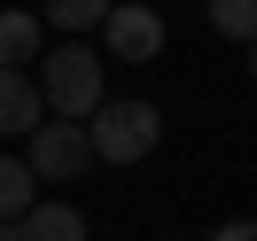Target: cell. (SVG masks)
Segmentation results:
<instances>
[{
    "mask_svg": "<svg viewBox=\"0 0 257 241\" xmlns=\"http://www.w3.org/2000/svg\"><path fill=\"white\" fill-rule=\"evenodd\" d=\"M210 32L234 39V47H249L257 39V0H210Z\"/></svg>",
    "mask_w": 257,
    "mask_h": 241,
    "instance_id": "cell-9",
    "label": "cell"
},
{
    "mask_svg": "<svg viewBox=\"0 0 257 241\" xmlns=\"http://www.w3.org/2000/svg\"><path fill=\"white\" fill-rule=\"evenodd\" d=\"M16 225H24V241H86V218L70 202H32Z\"/></svg>",
    "mask_w": 257,
    "mask_h": 241,
    "instance_id": "cell-7",
    "label": "cell"
},
{
    "mask_svg": "<svg viewBox=\"0 0 257 241\" xmlns=\"http://www.w3.org/2000/svg\"><path fill=\"white\" fill-rule=\"evenodd\" d=\"M39 117H47V101H39V78H32V70H8V63H0V132H32Z\"/></svg>",
    "mask_w": 257,
    "mask_h": 241,
    "instance_id": "cell-5",
    "label": "cell"
},
{
    "mask_svg": "<svg viewBox=\"0 0 257 241\" xmlns=\"http://www.w3.org/2000/svg\"><path fill=\"white\" fill-rule=\"evenodd\" d=\"M210 241H257V218H226V225H218Z\"/></svg>",
    "mask_w": 257,
    "mask_h": 241,
    "instance_id": "cell-11",
    "label": "cell"
},
{
    "mask_svg": "<svg viewBox=\"0 0 257 241\" xmlns=\"http://www.w3.org/2000/svg\"><path fill=\"white\" fill-rule=\"evenodd\" d=\"M39 101H47V117H70V125H86V117L109 101V86H101V55H94V47H78V39H63V47L47 55Z\"/></svg>",
    "mask_w": 257,
    "mask_h": 241,
    "instance_id": "cell-2",
    "label": "cell"
},
{
    "mask_svg": "<svg viewBox=\"0 0 257 241\" xmlns=\"http://www.w3.org/2000/svg\"><path fill=\"white\" fill-rule=\"evenodd\" d=\"M39 47H47V24L24 16V8H8V16H0V63H8V70H32Z\"/></svg>",
    "mask_w": 257,
    "mask_h": 241,
    "instance_id": "cell-6",
    "label": "cell"
},
{
    "mask_svg": "<svg viewBox=\"0 0 257 241\" xmlns=\"http://www.w3.org/2000/svg\"><path fill=\"white\" fill-rule=\"evenodd\" d=\"M249 78H257V39H249Z\"/></svg>",
    "mask_w": 257,
    "mask_h": 241,
    "instance_id": "cell-13",
    "label": "cell"
},
{
    "mask_svg": "<svg viewBox=\"0 0 257 241\" xmlns=\"http://www.w3.org/2000/svg\"><path fill=\"white\" fill-rule=\"evenodd\" d=\"M172 241H179V233H172Z\"/></svg>",
    "mask_w": 257,
    "mask_h": 241,
    "instance_id": "cell-14",
    "label": "cell"
},
{
    "mask_svg": "<svg viewBox=\"0 0 257 241\" xmlns=\"http://www.w3.org/2000/svg\"><path fill=\"white\" fill-rule=\"evenodd\" d=\"M32 179H47V187H70L78 171H94V140H86V125H70V117H39L32 132Z\"/></svg>",
    "mask_w": 257,
    "mask_h": 241,
    "instance_id": "cell-3",
    "label": "cell"
},
{
    "mask_svg": "<svg viewBox=\"0 0 257 241\" xmlns=\"http://www.w3.org/2000/svg\"><path fill=\"white\" fill-rule=\"evenodd\" d=\"M0 241H24V225H16V218H0Z\"/></svg>",
    "mask_w": 257,
    "mask_h": 241,
    "instance_id": "cell-12",
    "label": "cell"
},
{
    "mask_svg": "<svg viewBox=\"0 0 257 241\" xmlns=\"http://www.w3.org/2000/svg\"><path fill=\"white\" fill-rule=\"evenodd\" d=\"M86 140H94V163H141L164 140V109L141 101V94H117V101H101L86 117Z\"/></svg>",
    "mask_w": 257,
    "mask_h": 241,
    "instance_id": "cell-1",
    "label": "cell"
},
{
    "mask_svg": "<svg viewBox=\"0 0 257 241\" xmlns=\"http://www.w3.org/2000/svg\"><path fill=\"white\" fill-rule=\"evenodd\" d=\"M101 16H109V0H47L55 32H101Z\"/></svg>",
    "mask_w": 257,
    "mask_h": 241,
    "instance_id": "cell-10",
    "label": "cell"
},
{
    "mask_svg": "<svg viewBox=\"0 0 257 241\" xmlns=\"http://www.w3.org/2000/svg\"><path fill=\"white\" fill-rule=\"evenodd\" d=\"M39 202V179L24 156H0V218H24V210Z\"/></svg>",
    "mask_w": 257,
    "mask_h": 241,
    "instance_id": "cell-8",
    "label": "cell"
},
{
    "mask_svg": "<svg viewBox=\"0 0 257 241\" xmlns=\"http://www.w3.org/2000/svg\"><path fill=\"white\" fill-rule=\"evenodd\" d=\"M101 39H109L117 63H156V55H164V16H156V8H141V0H109Z\"/></svg>",
    "mask_w": 257,
    "mask_h": 241,
    "instance_id": "cell-4",
    "label": "cell"
}]
</instances>
